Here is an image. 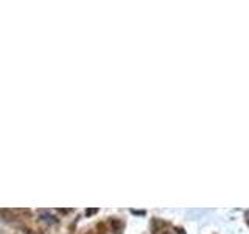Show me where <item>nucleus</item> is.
<instances>
[{"mask_svg": "<svg viewBox=\"0 0 249 234\" xmlns=\"http://www.w3.org/2000/svg\"><path fill=\"white\" fill-rule=\"evenodd\" d=\"M0 217L6 223H23L31 217V211L25 208H10V209H0Z\"/></svg>", "mask_w": 249, "mask_h": 234, "instance_id": "1", "label": "nucleus"}, {"mask_svg": "<svg viewBox=\"0 0 249 234\" xmlns=\"http://www.w3.org/2000/svg\"><path fill=\"white\" fill-rule=\"evenodd\" d=\"M151 234H175V233H173V230H171L170 223L160 220V218H153Z\"/></svg>", "mask_w": 249, "mask_h": 234, "instance_id": "2", "label": "nucleus"}, {"mask_svg": "<svg viewBox=\"0 0 249 234\" xmlns=\"http://www.w3.org/2000/svg\"><path fill=\"white\" fill-rule=\"evenodd\" d=\"M111 228L115 234H122L123 228H124V222L120 220V218H111Z\"/></svg>", "mask_w": 249, "mask_h": 234, "instance_id": "3", "label": "nucleus"}, {"mask_svg": "<svg viewBox=\"0 0 249 234\" xmlns=\"http://www.w3.org/2000/svg\"><path fill=\"white\" fill-rule=\"evenodd\" d=\"M84 234H107V231H106V226H105V223H98L95 230L88 231V233H84Z\"/></svg>", "mask_w": 249, "mask_h": 234, "instance_id": "4", "label": "nucleus"}, {"mask_svg": "<svg viewBox=\"0 0 249 234\" xmlns=\"http://www.w3.org/2000/svg\"><path fill=\"white\" fill-rule=\"evenodd\" d=\"M97 211H98V209H88V211H86V215H93V214H97Z\"/></svg>", "mask_w": 249, "mask_h": 234, "instance_id": "5", "label": "nucleus"}, {"mask_svg": "<svg viewBox=\"0 0 249 234\" xmlns=\"http://www.w3.org/2000/svg\"><path fill=\"white\" fill-rule=\"evenodd\" d=\"M248 223H249V220H248Z\"/></svg>", "mask_w": 249, "mask_h": 234, "instance_id": "6", "label": "nucleus"}]
</instances>
